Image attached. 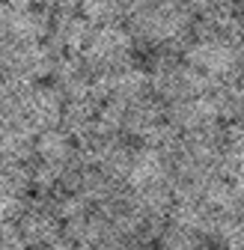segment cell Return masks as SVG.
I'll return each instance as SVG.
<instances>
[{
  "label": "cell",
  "mask_w": 244,
  "mask_h": 250,
  "mask_svg": "<svg viewBox=\"0 0 244 250\" xmlns=\"http://www.w3.org/2000/svg\"><path fill=\"white\" fill-rule=\"evenodd\" d=\"M78 158V149H75V137L66 128H45L33 137V161L54 167V170H63L66 164H72Z\"/></svg>",
  "instance_id": "cell-1"
}]
</instances>
